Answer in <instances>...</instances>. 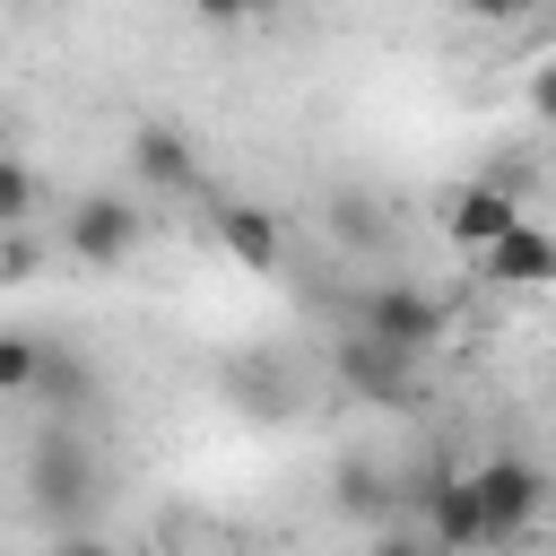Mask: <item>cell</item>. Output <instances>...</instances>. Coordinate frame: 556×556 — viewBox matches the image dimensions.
Instances as JSON below:
<instances>
[{"instance_id": "ba28073f", "label": "cell", "mask_w": 556, "mask_h": 556, "mask_svg": "<svg viewBox=\"0 0 556 556\" xmlns=\"http://www.w3.org/2000/svg\"><path fill=\"white\" fill-rule=\"evenodd\" d=\"M130 182H139V200H182V191H200L191 139H182L174 122H139V130H130Z\"/></svg>"}, {"instance_id": "4fadbf2b", "label": "cell", "mask_w": 556, "mask_h": 556, "mask_svg": "<svg viewBox=\"0 0 556 556\" xmlns=\"http://www.w3.org/2000/svg\"><path fill=\"white\" fill-rule=\"evenodd\" d=\"M35 174L17 165V156H0V226H35Z\"/></svg>"}, {"instance_id": "9c48e42d", "label": "cell", "mask_w": 556, "mask_h": 556, "mask_svg": "<svg viewBox=\"0 0 556 556\" xmlns=\"http://www.w3.org/2000/svg\"><path fill=\"white\" fill-rule=\"evenodd\" d=\"M521 208H530V200H513L504 182H486V174H469V182H460V191L443 200V235H452L460 252H478V243H486V235H504V226H513Z\"/></svg>"}, {"instance_id": "277c9868", "label": "cell", "mask_w": 556, "mask_h": 556, "mask_svg": "<svg viewBox=\"0 0 556 556\" xmlns=\"http://www.w3.org/2000/svg\"><path fill=\"white\" fill-rule=\"evenodd\" d=\"M356 330L426 365L443 348V295H426L417 278H374V287H356Z\"/></svg>"}, {"instance_id": "6da1fadb", "label": "cell", "mask_w": 556, "mask_h": 556, "mask_svg": "<svg viewBox=\"0 0 556 556\" xmlns=\"http://www.w3.org/2000/svg\"><path fill=\"white\" fill-rule=\"evenodd\" d=\"M26 495L35 513L61 530V539H96V513H104V460L87 443L78 417H52L35 443H26Z\"/></svg>"}, {"instance_id": "30bf717a", "label": "cell", "mask_w": 556, "mask_h": 556, "mask_svg": "<svg viewBox=\"0 0 556 556\" xmlns=\"http://www.w3.org/2000/svg\"><path fill=\"white\" fill-rule=\"evenodd\" d=\"M26 400H43L52 417H87V408H96V374H87V356H70V348H52V339H43Z\"/></svg>"}, {"instance_id": "5bb4252c", "label": "cell", "mask_w": 556, "mask_h": 556, "mask_svg": "<svg viewBox=\"0 0 556 556\" xmlns=\"http://www.w3.org/2000/svg\"><path fill=\"white\" fill-rule=\"evenodd\" d=\"M208 26H252V17H269V0H191Z\"/></svg>"}, {"instance_id": "7a4b0ae2", "label": "cell", "mask_w": 556, "mask_h": 556, "mask_svg": "<svg viewBox=\"0 0 556 556\" xmlns=\"http://www.w3.org/2000/svg\"><path fill=\"white\" fill-rule=\"evenodd\" d=\"M139 243H148V200L139 191H78L70 217H61V252L78 269H122V261H139Z\"/></svg>"}, {"instance_id": "8992f818", "label": "cell", "mask_w": 556, "mask_h": 556, "mask_svg": "<svg viewBox=\"0 0 556 556\" xmlns=\"http://www.w3.org/2000/svg\"><path fill=\"white\" fill-rule=\"evenodd\" d=\"M469 261H478V278H486L495 295H539V287L556 278V235L539 226V208H521V217H513L504 235H486Z\"/></svg>"}, {"instance_id": "7c38bea8", "label": "cell", "mask_w": 556, "mask_h": 556, "mask_svg": "<svg viewBox=\"0 0 556 556\" xmlns=\"http://www.w3.org/2000/svg\"><path fill=\"white\" fill-rule=\"evenodd\" d=\"M35 269H43V243L26 226H0V287H35Z\"/></svg>"}, {"instance_id": "3957f363", "label": "cell", "mask_w": 556, "mask_h": 556, "mask_svg": "<svg viewBox=\"0 0 556 556\" xmlns=\"http://www.w3.org/2000/svg\"><path fill=\"white\" fill-rule=\"evenodd\" d=\"M469 486H478V513H486V539H495V547H521V539L547 521V495H556L530 452H486V460H469Z\"/></svg>"}, {"instance_id": "52a82bcc", "label": "cell", "mask_w": 556, "mask_h": 556, "mask_svg": "<svg viewBox=\"0 0 556 556\" xmlns=\"http://www.w3.org/2000/svg\"><path fill=\"white\" fill-rule=\"evenodd\" d=\"M208 243H217L243 278H278V269H287V226H278V208H261V200H217V208H208Z\"/></svg>"}, {"instance_id": "8fae6325", "label": "cell", "mask_w": 556, "mask_h": 556, "mask_svg": "<svg viewBox=\"0 0 556 556\" xmlns=\"http://www.w3.org/2000/svg\"><path fill=\"white\" fill-rule=\"evenodd\" d=\"M35 356H43V339H35V330H0V400H26Z\"/></svg>"}, {"instance_id": "5b68a950", "label": "cell", "mask_w": 556, "mask_h": 556, "mask_svg": "<svg viewBox=\"0 0 556 556\" xmlns=\"http://www.w3.org/2000/svg\"><path fill=\"white\" fill-rule=\"evenodd\" d=\"M330 374H339V391H348V400H365V408H417V356H400V348L365 339L356 321L339 330Z\"/></svg>"}]
</instances>
